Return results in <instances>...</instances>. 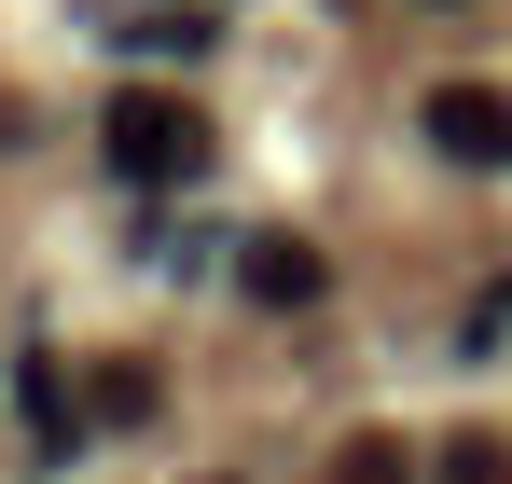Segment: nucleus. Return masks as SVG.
<instances>
[{
    "mask_svg": "<svg viewBox=\"0 0 512 484\" xmlns=\"http://www.w3.org/2000/svg\"><path fill=\"white\" fill-rule=\"evenodd\" d=\"M333 484H416V457H402L388 429H346V443H333Z\"/></svg>",
    "mask_w": 512,
    "mask_h": 484,
    "instance_id": "nucleus-5",
    "label": "nucleus"
},
{
    "mask_svg": "<svg viewBox=\"0 0 512 484\" xmlns=\"http://www.w3.org/2000/svg\"><path fill=\"white\" fill-rule=\"evenodd\" d=\"M416 125H429V153L471 166V180H499V166H512V97H499V83H429Z\"/></svg>",
    "mask_w": 512,
    "mask_h": 484,
    "instance_id": "nucleus-2",
    "label": "nucleus"
},
{
    "mask_svg": "<svg viewBox=\"0 0 512 484\" xmlns=\"http://www.w3.org/2000/svg\"><path fill=\"white\" fill-rule=\"evenodd\" d=\"M97 153H111V180H139V194H180V180H208V111L167 97V83H125L97 111Z\"/></svg>",
    "mask_w": 512,
    "mask_h": 484,
    "instance_id": "nucleus-1",
    "label": "nucleus"
},
{
    "mask_svg": "<svg viewBox=\"0 0 512 484\" xmlns=\"http://www.w3.org/2000/svg\"><path fill=\"white\" fill-rule=\"evenodd\" d=\"M14 402H28V443H42V457H56V443L84 429V415H70V374H56V360H28V374H14Z\"/></svg>",
    "mask_w": 512,
    "mask_h": 484,
    "instance_id": "nucleus-4",
    "label": "nucleus"
},
{
    "mask_svg": "<svg viewBox=\"0 0 512 484\" xmlns=\"http://www.w3.org/2000/svg\"><path fill=\"white\" fill-rule=\"evenodd\" d=\"M236 291H250V305H277V319H305V305L333 291V263H319L305 236H236Z\"/></svg>",
    "mask_w": 512,
    "mask_h": 484,
    "instance_id": "nucleus-3",
    "label": "nucleus"
},
{
    "mask_svg": "<svg viewBox=\"0 0 512 484\" xmlns=\"http://www.w3.org/2000/svg\"><path fill=\"white\" fill-rule=\"evenodd\" d=\"M429 484H512V443L499 429H457V443L429 457Z\"/></svg>",
    "mask_w": 512,
    "mask_h": 484,
    "instance_id": "nucleus-6",
    "label": "nucleus"
}]
</instances>
